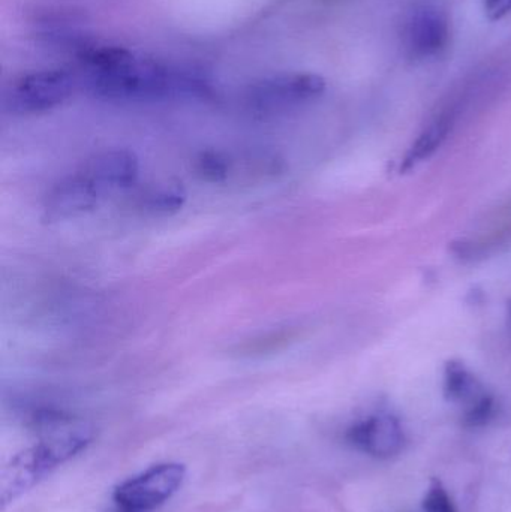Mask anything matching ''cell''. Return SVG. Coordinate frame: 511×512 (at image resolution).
I'll use <instances>...</instances> for the list:
<instances>
[{
  "label": "cell",
  "mask_w": 511,
  "mask_h": 512,
  "mask_svg": "<svg viewBox=\"0 0 511 512\" xmlns=\"http://www.w3.org/2000/svg\"><path fill=\"white\" fill-rule=\"evenodd\" d=\"M86 86L96 98L107 101H164L209 93L206 81L117 45H102L90 53Z\"/></svg>",
  "instance_id": "6da1fadb"
},
{
  "label": "cell",
  "mask_w": 511,
  "mask_h": 512,
  "mask_svg": "<svg viewBox=\"0 0 511 512\" xmlns=\"http://www.w3.org/2000/svg\"><path fill=\"white\" fill-rule=\"evenodd\" d=\"M32 447L15 454L0 472V508L38 486L54 469L86 450L93 441L89 424L66 418L53 429L45 430Z\"/></svg>",
  "instance_id": "7a4b0ae2"
},
{
  "label": "cell",
  "mask_w": 511,
  "mask_h": 512,
  "mask_svg": "<svg viewBox=\"0 0 511 512\" xmlns=\"http://www.w3.org/2000/svg\"><path fill=\"white\" fill-rule=\"evenodd\" d=\"M75 80L63 69L32 72L12 84L3 95V107L9 113L36 114L62 105L74 92Z\"/></svg>",
  "instance_id": "3957f363"
},
{
  "label": "cell",
  "mask_w": 511,
  "mask_h": 512,
  "mask_svg": "<svg viewBox=\"0 0 511 512\" xmlns=\"http://www.w3.org/2000/svg\"><path fill=\"white\" fill-rule=\"evenodd\" d=\"M185 477L180 463H161L117 486L113 499L123 512L153 511L180 489Z\"/></svg>",
  "instance_id": "277c9868"
},
{
  "label": "cell",
  "mask_w": 511,
  "mask_h": 512,
  "mask_svg": "<svg viewBox=\"0 0 511 512\" xmlns=\"http://www.w3.org/2000/svg\"><path fill=\"white\" fill-rule=\"evenodd\" d=\"M327 83L317 74H284L266 78L249 90V104L261 113H276L321 98Z\"/></svg>",
  "instance_id": "5b68a950"
},
{
  "label": "cell",
  "mask_w": 511,
  "mask_h": 512,
  "mask_svg": "<svg viewBox=\"0 0 511 512\" xmlns=\"http://www.w3.org/2000/svg\"><path fill=\"white\" fill-rule=\"evenodd\" d=\"M449 17L440 9L425 6L408 18L404 29L405 53L413 60L437 59L449 48Z\"/></svg>",
  "instance_id": "8992f818"
},
{
  "label": "cell",
  "mask_w": 511,
  "mask_h": 512,
  "mask_svg": "<svg viewBox=\"0 0 511 512\" xmlns=\"http://www.w3.org/2000/svg\"><path fill=\"white\" fill-rule=\"evenodd\" d=\"M104 192L83 170L57 182L44 201L45 218L66 221L92 212Z\"/></svg>",
  "instance_id": "52a82bcc"
},
{
  "label": "cell",
  "mask_w": 511,
  "mask_h": 512,
  "mask_svg": "<svg viewBox=\"0 0 511 512\" xmlns=\"http://www.w3.org/2000/svg\"><path fill=\"white\" fill-rule=\"evenodd\" d=\"M347 441L369 456L390 459L401 453L405 436L398 418L381 414L372 415L353 424L348 429Z\"/></svg>",
  "instance_id": "ba28073f"
},
{
  "label": "cell",
  "mask_w": 511,
  "mask_h": 512,
  "mask_svg": "<svg viewBox=\"0 0 511 512\" xmlns=\"http://www.w3.org/2000/svg\"><path fill=\"white\" fill-rule=\"evenodd\" d=\"M83 171L105 194L131 188L137 182L140 164L137 156L129 150H105L92 156L84 164Z\"/></svg>",
  "instance_id": "9c48e42d"
},
{
  "label": "cell",
  "mask_w": 511,
  "mask_h": 512,
  "mask_svg": "<svg viewBox=\"0 0 511 512\" xmlns=\"http://www.w3.org/2000/svg\"><path fill=\"white\" fill-rule=\"evenodd\" d=\"M455 126V117L450 113H443L435 117L422 132H420L413 146L408 149L407 155L402 159V171H410L422 162L428 161L446 143Z\"/></svg>",
  "instance_id": "30bf717a"
},
{
  "label": "cell",
  "mask_w": 511,
  "mask_h": 512,
  "mask_svg": "<svg viewBox=\"0 0 511 512\" xmlns=\"http://www.w3.org/2000/svg\"><path fill=\"white\" fill-rule=\"evenodd\" d=\"M443 387L444 397L453 403H470L485 391L468 367L456 360L449 361L444 367Z\"/></svg>",
  "instance_id": "8fae6325"
},
{
  "label": "cell",
  "mask_w": 511,
  "mask_h": 512,
  "mask_svg": "<svg viewBox=\"0 0 511 512\" xmlns=\"http://www.w3.org/2000/svg\"><path fill=\"white\" fill-rule=\"evenodd\" d=\"M188 194L182 183H165L147 192L143 200L146 212L155 216H171L185 207Z\"/></svg>",
  "instance_id": "7c38bea8"
},
{
  "label": "cell",
  "mask_w": 511,
  "mask_h": 512,
  "mask_svg": "<svg viewBox=\"0 0 511 512\" xmlns=\"http://www.w3.org/2000/svg\"><path fill=\"white\" fill-rule=\"evenodd\" d=\"M197 171L206 182L222 183L230 176V161L222 153L207 150L197 158Z\"/></svg>",
  "instance_id": "4fadbf2b"
},
{
  "label": "cell",
  "mask_w": 511,
  "mask_h": 512,
  "mask_svg": "<svg viewBox=\"0 0 511 512\" xmlns=\"http://www.w3.org/2000/svg\"><path fill=\"white\" fill-rule=\"evenodd\" d=\"M495 412H497L495 397L485 390L476 399L468 403L467 411H465L462 420H464L465 426L470 427V429H477V427L486 426L494 418Z\"/></svg>",
  "instance_id": "5bb4252c"
},
{
  "label": "cell",
  "mask_w": 511,
  "mask_h": 512,
  "mask_svg": "<svg viewBox=\"0 0 511 512\" xmlns=\"http://www.w3.org/2000/svg\"><path fill=\"white\" fill-rule=\"evenodd\" d=\"M422 510L423 512H456L449 493L438 478H434L429 484L428 493L423 499Z\"/></svg>",
  "instance_id": "9a60e30c"
},
{
  "label": "cell",
  "mask_w": 511,
  "mask_h": 512,
  "mask_svg": "<svg viewBox=\"0 0 511 512\" xmlns=\"http://www.w3.org/2000/svg\"><path fill=\"white\" fill-rule=\"evenodd\" d=\"M483 9L488 20L500 21L511 12V0H483Z\"/></svg>",
  "instance_id": "2e32d148"
},
{
  "label": "cell",
  "mask_w": 511,
  "mask_h": 512,
  "mask_svg": "<svg viewBox=\"0 0 511 512\" xmlns=\"http://www.w3.org/2000/svg\"><path fill=\"white\" fill-rule=\"evenodd\" d=\"M509 316H510V321H511V301H510V304H509Z\"/></svg>",
  "instance_id": "e0dca14e"
}]
</instances>
